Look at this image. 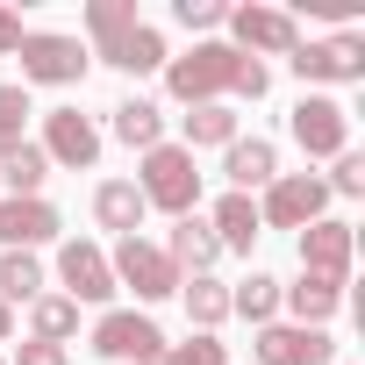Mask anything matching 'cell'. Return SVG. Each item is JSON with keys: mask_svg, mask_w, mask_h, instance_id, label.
<instances>
[{"mask_svg": "<svg viewBox=\"0 0 365 365\" xmlns=\"http://www.w3.org/2000/svg\"><path fill=\"white\" fill-rule=\"evenodd\" d=\"M208 230H215V244L222 251H251L265 230H258V201L251 194H222L215 201V215H208Z\"/></svg>", "mask_w": 365, "mask_h": 365, "instance_id": "obj_20", "label": "cell"}, {"mask_svg": "<svg viewBox=\"0 0 365 365\" xmlns=\"http://www.w3.org/2000/svg\"><path fill=\"white\" fill-rule=\"evenodd\" d=\"M136 194H143V208H165L172 222H179V215H194V208H201V172H194V150H179V143L143 150V165H136Z\"/></svg>", "mask_w": 365, "mask_h": 365, "instance_id": "obj_3", "label": "cell"}, {"mask_svg": "<svg viewBox=\"0 0 365 365\" xmlns=\"http://www.w3.org/2000/svg\"><path fill=\"white\" fill-rule=\"evenodd\" d=\"M158 251H165V258L179 265V279H187V272L201 279V272H208V265L222 258V244H215V230H208V215H179V222H172V237H165Z\"/></svg>", "mask_w": 365, "mask_h": 365, "instance_id": "obj_17", "label": "cell"}, {"mask_svg": "<svg viewBox=\"0 0 365 365\" xmlns=\"http://www.w3.org/2000/svg\"><path fill=\"white\" fill-rule=\"evenodd\" d=\"M272 86V65L230 51V43H194L187 58H165V93L187 101V108H208V101H265Z\"/></svg>", "mask_w": 365, "mask_h": 365, "instance_id": "obj_1", "label": "cell"}, {"mask_svg": "<svg viewBox=\"0 0 365 365\" xmlns=\"http://www.w3.org/2000/svg\"><path fill=\"white\" fill-rule=\"evenodd\" d=\"M143 194H136V179H101L93 187V222L101 230H115V237H136L143 230Z\"/></svg>", "mask_w": 365, "mask_h": 365, "instance_id": "obj_19", "label": "cell"}, {"mask_svg": "<svg viewBox=\"0 0 365 365\" xmlns=\"http://www.w3.org/2000/svg\"><path fill=\"white\" fill-rule=\"evenodd\" d=\"M115 143H129V150H158V143H165V108L143 101V93L122 101V108H115Z\"/></svg>", "mask_w": 365, "mask_h": 365, "instance_id": "obj_21", "label": "cell"}, {"mask_svg": "<svg viewBox=\"0 0 365 365\" xmlns=\"http://www.w3.org/2000/svg\"><path fill=\"white\" fill-rule=\"evenodd\" d=\"M279 308L301 322V329H322L336 308H344V279H322V272H301L294 287H279Z\"/></svg>", "mask_w": 365, "mask_h": 365, "instance_id": "obj_16", "label": "cell"}, {"mask_svg": "<svg viewBox=\"0 0 365 365\" xmlns=\"http://www.w3.org/2000/svg\"><path fill=\"white\" fill-rule=\"evenodd\" d=\"M36 150H43L51 165H65V172H93V165H101V129H93V115H79V108H51Z\"/></svg>", "mask_w": 365, "mask_h": 365, "instance_id": "obj_10", "label": "cell"}, {"mask_svg": "<svg viewBox=\"0 0 365 365\" xmlns=\"http://www.w3.org/2000/svg\"><path fill=\"white\" fill-rule=\"evenodd\" d=\"M322 187H329V194H344V201H351V194H365V158H358V150H336V165H329Z\"/></svg>", "mask_w": 365, "mask_h": 365, "instance_id": "obj_30", "label": "cell"}, {"mask_svg": "<svg viewBox=\"0 0 365 365\" xmlns=\"http://www.w3.org/2000/svg\"><path fill=\"white\" fill-rule=\"evenodd\" d=\"M58 287H65V301H115V272H108V251L101 244H86V237H65L58 244Z\"/></svg>", "mask_w": 365, "mask_h": 365, "instance_id": "obj_11", "label": "cell"}, {"mask_svg": "<svg viewBox=\"0 0 365 365\" xmlns=\"http://www.w3.org/2000/svg\"><path fill=\"white\" fill-rule=\"evenodd\" d=\"M58 230H65V215L43 201V194H29V201H0V251H36V244H58Z\"/></svg>", "mask_w": 365, "mask_h": 365, "instance_id": "obj_14", "label": "cell"}, {"mask_svg": "<svg viewBox=\"0 0 365 365\" xmlns=\"http://www.w3.org/2000/svg\"><path fill=\"white\" fill-rule=\"evenodd\" d=\"M287 129H294V143H301L308 158H336V150H351V108L329 101V93H308V101L287 115Z\"/></svg>", "mask_w": 365, "mask_h": 365, "instance_id": "obj_9", "label": "cell"}, {"mask_svg": "<svg viewBox=\"0 0 365 365\" xmlns=\"http://www.w3.org/2000/svg\"><path fill=\"white\" fill-rule=\"evenodd\" d=\"M43 294V265H36V251H0V301H36Z\"/></svg>", "mask_w": 365, "mask_h": 365, "instance_id": "obj_27", "label": "cell"}, {"mask_svg": "<svg viewBox=\"0 0 365 365\" xmlns=\"http://www.w3.org/2000/svg\"><path fill=\"white\" fill-rule=\"evenodd\" d=\"M287 65H294L308 86H358V79H365V36L336 29V36H322V43H301Z\"/></svg>", "mask_w": 365, "mask_h": 365, "instance_id": "obj_8", "label": "cell"}, {"mask_svg": "<svg viewBox=\"0 0 365 365\" xmlns=\"http://www.w3.org/2000/svg\"><path fill=\"white\" fill-rule=\"evenodd\" d=\"M93 351L115 358V365H143V358L165 351V329H158L150 315H136V308H108V315L93 322Z\"/></svg>", "mask_w": 365, "mask_h": 365, "instance_id": "obj_12", "label": "cell"}, {"mask_svg": "<svg viewBox=\"0 0 365 365\" xmlns=\"http://www.w3.org/2000/svg\"><path fill=\"white\" fill-rule=\"evenodd\" d=\"M86 58H101V65H115V72H165V36L150 29V22H136V8L129 0H86Z\"/></svg>", "mask_w": 365, "mask_h": 365, "instance_id": "obj_2", "label": "cell"}, {"mask_svg": "<svg viewBox=\"0 0 365 365\" xmlns=\"http://www.w3.org/2000/svg\"><path fill=\"white\" fill-rule=\"evenodd\" d=\"M143 365H165V351H158V358H143Z\"/></svg>", "mask_w": 365, "mask_h": 365, "instance_id": "obj_35", "label": "cell"}, {"mask_svg": "<svg viewBox=\"0 0 365 365\" xmlns=\"http://www.w3.org/2000/svg\"><path fill=\"white\" fill-rule=\"evenodd\" d=\"M258 365H336V344L329 329H301V322H265L258 344H251Z\"/></svg>", "mask_w": 365, "mask_h": 365, "instance_id": "obj_13", "label": "cell"}, {"mask_svg": "<svg viewBox=\"0 0 365 365\" xmlns=\"http://www.w3.org/2000/svg\"><path fill=\"white\" fill-rule=\"evenodd\" d=\"M36 108H29V86H0V150L8 143H22V122H29Z\"/></svg>", "mask_w": 365, "mask_h": 365, "instance_id": "obj_29", "label": "cell"}, {"mask_svg": "<svg viewBox=\"0 0 365 365\" xmlns=\"http://www.w3.org/2000/svg\"><path fill=\"white\" fill-rule=\"evenodd\" d=\"M8 365H72V351H65V344H36V336H29V344H15V358H8Z\"/></svg>", "mask_w": 365, "mask_h": 365, "instance_id": "obj_32", "label": "cell"}, {"mask_svg": "<svg viewBox=\"0 0 365 365\" xmlns=\"http://www.w3.org/2000/svg\"><path fill=\"white\" fill-rule=\"evenodd\" d=\"M15 58H22V79H36V86H79L86 65H93L86 43L79 36H58V29H29Z\"/></svg>", "mask_w": 365, "mask_h": 365, "instance_id": "obj_6", "label": "cell"}, {"mask_svg": "<svg viewBox=\"0 0 365 365\" xmlns=\"http://www.w3.org/2000/svg\"><path fill=\"white\" fill-rule=\"evenodd\" d=\"M22 36H29V29H22V15L0 8V58H15V51H22Z\"/></svg>", "mask_w": 365, "mask_h": 365, "instance_id": "obj_33", "label": "cell"}, {"mask_svg": "<svg viewBox=\"0 0 365 365\" xmlns=\"http://www.w3.org/2000/svg\"><path fill=\"white\" fill-rule=\"evenodd\" d=\"M351 258H358V237H351V222L322 215V222H308V230H301V272L351 279Z\"/></svg>", "mask_w": 365, "mask_h": 365, "instance_id": "obj_15", "label": "cell"}, {"mask_svg": "<svg viewBox=\"0 0 365 365\" xmlns=\"http://www.w3.org/2000/svg\"><path fill=\"white\" fill-rule=\"evenodd\" d=\"M222 22H230V51H244V58H258V65L301 51V22H294L287 8H258V0H251V8H230Z\"/></svg>", "mask_w": 365, "mask_h": 365, "instance_id": "obj_5", "label": "cell"}, {"mask_svg": "<svg viewBox=\"0 0 365 365\" xmlns=\"http://www.w3.org/2000/svg\"><path fill=\"white\" fill-rule=\"evenodd\" d=\"M222 179H230V194H251V187H272L279 179V150L265 136H237L222 150Z\"/></svg>", "mask_w": 365, "mask_h": 365, "instance_id": "obj_18", "label": "cell"}, {"mask_svg": "<svg viewBox=\"0 0 365 365\" xmlns=\"http://www.w3.org/2000/svg\"><path fill=\"white\" fill-rule=\"evenodd\" d=\"M208 143H237V108H222V101H208V108H194L187 115V143H179V150H208Z\"/></svg>", "mask_w": 365, "mask_h": 365, "instance_id": "obj_26", "label": "cell"}, {"mask_svg": "<svg viewBox=\"0 0 365 365\" xmlns=\"http://www.w3.org/2000/svg\"><path fill=\"white\" fill-rule=\"evenodd\" d=\"M0 179H8V194L15 201H29V194H43V179H51V158L22 136V143H8L0 150Z\"/></svg>", "mask_w": 365, "mask_h": 365, "instance_id": "obj_22", "label": "cell"}, {"mask_svg": "<svg viewBox=\"0 0 365 365\" xmlns=\"http://www.w3.org/2000/svg\"><path fill=\"white\" fill-rule=\"evenodd\" d=\"M172 15L187 22V29H215V22H222L230 8H222V0H172Z\"/></svg>", "mask_w": 365, "mask_h": 365, "instance_id": "obj_31", "label": "cell"}, {"mask_svg": "<svg viewBox=\"0 0 365 365\" xmlns=\"http://www.w3.org/2000/svg\"><path fill=\"white\" fill-rule=\"evenodd\" d=\"M179 301H187V322H194V329H208V336L230 322V287H222V279H208V272H201V279H179Z\"/></svg>", "mask_w": 365, "mask_h": 365, "instance_id": "obj_23", "label": "cell"}, {"mask_svg": "<svg viewBox=\"0 0 365 365\" xmlns=\"http://www.w3.org/2000/svg\"><path fill=\"white\" fill-rule=\"evenodd\" d=\"M329 215V187H322V172H279L265 201H258V230H308Z\"/></svg>", "mask_w": 365, "mask_h": 365, "instance_id": "obj_4", "label": "cell"}, {"mask_svg": "<svg viewBox=\"0 0 365 365\" xmlns=\"http://www.w3.org/2000/svg\"><path fill=\"white\" fill-rule=\"evenodd\" d=\"M165 365H230V351H222V336L194 329L187 344H165Z\"/></svg>", "mask_w": 365, "mask_h": 365, "instance_id": "obj_28", "label": "cell"}, {"mask_svg": "<svg viewBox=\"0 0 365 365\" xmlns=\"http://www.w3.org/2000/svg\"><path fill=\"white\" fill-rule=\"evenodd\" d=\"M8 336H15V308H8V301H0V344H8Z\"/></svg>", "mask_w": 365, "mask_h": 365, "instance_id": "obj_34", "label": "cell"}, {"mask_svg": "<svg viewBox=\"0 0 365 365\" xmlns=\"http://www.w3.org/2000/svg\"><path fill=\"white\" fill-rule=\"evenodd\" d=\"M29 336H36V344H65V336H79V301H65V294H36V301H29Z\"/></svg>", "mask_w": 365, "mask_h": 365, "instance_id": "obj_24", "label": "cell"}, {"mask_svg": "<svg viewBox=\"0 0 365 365\" xmlns=\"http://www.w3.org/2000/svg\"><path fill=\"white\" fill-rule=\"evenodd\" d=\"M108 272H115V287H136V301H165V294H179V265H172L158 244H143V237H115Z\"/></svg>", "mask_w": 365, "mask_h": 365, "instance_id": "obj_7", "label": "cell"}, {"mask_svg": "<svg viewBox=\"0 0 365 365\" xmlns=\"http://www.w3.org/2000/svg\"><path fill=\"white\" fill-rule=\"evenodd\" d=\"M230 315H244V322H258V329H265V322L279 315V279H272V272L237 279V287H230Z\"/></svg>", "mask_w": 365, "mask_h": 365, "instance_id": "obj_25", "label": "cell"}]
</instances>
